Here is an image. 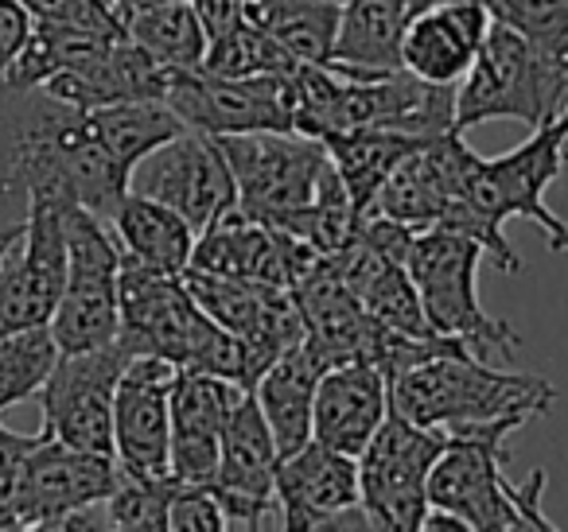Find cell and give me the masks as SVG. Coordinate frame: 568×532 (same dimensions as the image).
Masks as SVG:
<instances>
[{
    "label": "cell",
    "instance_id": "obj_1",
    "mask_svg": "<svg viewBox=\"0 0 568 532\" xmlns=\"http://www.w3.org/2000/svg\"><path fill=\"white\" fill-rule=\"evenodd\" d=\"M557 389L541 374L490 369L471 346L436 354L389 381V408L425 428H475L495 420H537L552 412Z\"/></svg>",
    "mask_w": 568,
    "mask_h": 532
},
{
    "label": "cell",
    "instance_id": "obj_2",
    "mask_svg": "<svg viewBox=\"0 0 568 532\" xmlns=\"http://www.w3.org/2000/svg\"><path fill=\"white\" fill-rule=\"evenodd\" d=\"M521 420L475 423V428L448 431V447L433 462L428 474V509L456 516L464 529L479 532H510V529H541L552 532L557 521L541 509V493L549 474L534 470L526 482L506 478V439Z\"/></svg>",
    "mask_w": 568,
    "mask_h": 532
},
{
    "label": "cell",
    "instance_id": "obj_3",
    "mask_svg": "<svg viewBox=\"0 0 568 532\" xmlns=\"http://www.w3.org/2000/svg\"><path fill=\"white\" fill-rule=\"evenodd\" d=\"M121 330L118 338L133 354H156L180 369H206L250 389V358L242 338L222 330L183 284V273H156L121 253L118 273Z\"/></svg>",
    "mask_w": 568,
    "mask_h": 532
},
{
    "label": "cell",
    "instance_id": "obj_4",
    "mask_svg": "<svg viewBox=\"0 0 568 532\" xmlns=\"http://www.w3.org/2000/svg\"><path fill=\"white\" fill-rule=\"evenodd\" d=\"M568 105V66L537 55L518 32L490 20L475 63L456 82V129L521 121L537 129Z\"/></svg>",
    "mask_w": 568,
    "mask_h": 532
},
{
    "label": "cell",
    "instance_id": "obj_5",
    "mask_svg": "<svg viewBox=\"0 0 568 532\" xmlns=\"http://www.w3.org/2000/svg\"><path fill=\"white\" fill-rule=\"evenodd\" d=\"M560 175H568V105L552 121L537 125L518 149L503 156L475 152L464 172L459 203L498 226L506 218H526L549 237L552 253H568V222L557 218L545 203Z\"/></svg>",
    "mask_w": 568,
    "mask_h": 532
},
{
    "label": "cell",
    "instance_id": "obj_6",
    "mask_svg": "<svg viewBox=\"0 0 568 532\" xmlns=\"http://www.w3.org/2000/svg\"><path fill=\"white\" fill-rule=\"evenodd\" d=\"M483 257L487 253H483V245L475 237L433 226L417 234L409 257H405V273H409L413 288H417L420 311H425L428 327L436 335L459 338L475 354L498 350L510 358L521 342L518 330L483 311L479 291H475Z\"/></svg>",
    "mask_w": 568,
    "mask_h": 532
},
{
    "label": "cell",
    "instance_id": "obj_7",
    "mask_svg": "<svg viewBox=\"0 0 568 532\" xmlns=\"http://www.w3.org/2000/svg\"><path fill=\"white\" fill-rule=\"evenodd\" d=\"M448 439L444 428L413 423L389 408L358 454V513L366 529L420 532L428 516V474Z\"/></svg>",
    "mask_w": 568,
    "mask_h": 532
},
{
    "label": "cell",
    "instance_id": "obj_8",
    "mask_svg": "<svg viewBox=\"0 0 568 532\" xmlns=\"http://www.w3.org/2000/svg\"><path fill=\"white\" fill-rule=\"evenodd\" d=\"M67 284L51 315V335L59 354L94 350L121 330V245L113 226L87 206H67Z\"/></svg>",
    "mask_w": 568,
    "mask_h": 532
},
{
    "label": "cell",
    "instance_id": "obj_9",
    "mask_svg": "<svg viewBox=\"0 0 568 532\" xmlns=\"http://www.w3.org/2000/svg\"><path fill=\"white\" fill-rule=\"evenodd\" d=\"M230 175H234L237 211L281 229L316 198L327 149L301 133H226L214 136Z\"/></svg>",
    "mask_w": 568,
    "mask_h": 532
},
{
    "label": "cell",
    "instance_id": "obj_10",
    "mask_svg": "<svg viewBox=\"0 0 568 532\" xmlns=\"http://www.w3.org/2000/svg\"><path fill=\"white\" fill-rule=\"evenodd\" d=\"M164 102L187 129L206 136L226 133H296V86L288 74H250V79H214L206 71L168 74Z\"/></svg>",
    "mask_w": 568,
    "mask_h": 532
},
{
    "label": "cell",
    "instance_id": "obj_11",
    "mask_svg": "<svg viewBox=\"0 0 568 532\" xmlns=\"http://www.w3.org/2000/svg\"><path fill=\"white\" fill-rule=\"evenodd\" d=\"M129 358L133 350L121 338L94 350L59 354L51 377L36 392L43 412L40 431L82 451L113 454V392Z\"/></svg>",
    "mask_w": 568,
    "mask_h": 532
},
{
    "label": "cell",
    "instance_id": "obj_12",
    "mask_svg": "<svg viewBox=\"0 0 568 532\" xmlns=\"http://www.w3.org/2000/svg\"><path fill=\"white\" fill-rule=\"evenodd\" d=\"M118 459L113 454L82 451L63 439L40 431L28 447L17 485L20 529H67L71 516L94 509L118 485Z\"/></svg>",
    "mask_w": 568,
    "mask_h": 532
},
{
    "label": "cell",
    "instance_id": "obj_13",
    "mask_svg": "<svg viewBox=\"0 0 568 532\" xmlns=\"http://www.w3.org/2000/svg\"><path fill=\"white\" fill-rule=\"evenodd\" d=\"M67 206L28 198L24 234L0 265V335L51 323L67 284Z\"/></svg>",
    "mask_w": 568,
    "mask_h": 532
},
{
    "label": "cell",
    "instance_id": "obj_14",
    "mask_svg": "<svg viewBox=\"0 0 568 532\" xmlns=\"http://www.w3.org/2000/svg\"><path fill=\"white\" fill-rule=\"evenodd\" d=\"M129 191L172 206L195 229V237L237 203L234 175H230L219 144L214 136L195 133V129H183L180 136L149 152L129 172Z\"/></svg>",
    "mask_w": 568,
    "mask_h": 532
},
{
    "label": "cell",
    "instance_id": "obj_15",
    "mask_svg": "<svg viewBox=\"0 0 568 532\" xmlns=\"http://www.w3.org/2000/svg\"><path fill=\"white\" fill-rule=\"evenodd\" d=\"M276 462H281L276 439L261 416L257 397L245 389L222 428L219 467L211 478V490L226 509L230 529H261V524L281 529V509L273 493Z\"/></svg>",
    "mask_w": 568,
    "mask_h": 532
},
{
    "label": "cell",
    "instance_id": "obj_16",
    "mask_svg": "<svg viewBox=\"0 0 568 532\" xmlns=\"http://www.w3.org/2000/svg\"><path fill=\"white\" fill-rule=\"evenodd\" d=\"M320 257H324V253L304 245L301 237L284 234V229H276V226H265V222H257V218H245L237 206H230L226 214H219V218L195 237L187 268L293 291L296 280H301Z\"/></svg>",
    "mask_w": 568,
    "mask_h": 532
},
{
    "label": "cell",
    "instance_id": "obj_17",
    "mask_svg": "<svg viewBox=\"0 0 568 532\" xmlns=\"http://www.w3.org/2000/svg\"><path fill=\"white\" fill-rule=\"evenodd\" d=\"M180 366L156 358V354H133L121 369L118 392H113V459L129 474L172 478L168 470V436L172 416L168 397Z\"/></svg>",
    "mask_w": 568,
    "mask_h": 532
},
{
    "label": "cell",
    "instance_id": "obj_18",
    "mask_svg": "<svg viewBox=\"0 0 568 532\" xmlns=\"http://www.w3.org/2000/svg\"><path fill=\"white\" fill-rule=\"evenodd\" d=\"M276 509L281 529H343L358 516V459L308 439L276 462Z\"/></svg>",
    "mask_w": 568,
    "mask_h": 532
},
{
    "label": "cell",
    "instance_id": "obj_19",
    "mask_svg": "<svg viewBox=\"0 0 568 532\" xmlns=\"http://www.w3.org/2000/svg\"><path fill=\"white\" fill-rule=\"evenodd\" d=\"M242 385L226 381L206 369H180L168 397L172 436H168V470L175 482L211 485L219 467V443L230 412H234Z\"/></svg>",
    "mask_w": 568,
    "mask_h": 532
},
{
    "label": "cell",
    "instance_id": "obj_20",
    "mask_svg": "<svg viewBox=\"0 0 568 532\" xmlns=\"http://www.w3.org/2000/svg\"><path fill=\"white\" fill-rule=\"evenodd\" d=\"M490 32L487 0H436L409 17L402 35V66L420 82L456 86Z\"/></svg>",
    "mask_w": 568,
    "mask_h": 532
},
{
    "label": "cell",
    "instance_id": "obj_21",
    "mask_svg": "<svg viewBox=\"0 0 568 532\" xmlns=\"http://www.w3.org/2000/svg\"><path fill=\"white\" fill-rule=\"evenodd\" d=\"M389 416V377L374 361H343L320 374L312 400V439L332 451L363 454Z\"/></svg>",
    "mask_w": 568,
    "mask_h": 532
},
{
    "label": "cell",
    "instance_id": "obj_22",
    "mask_svg": "<svg viewBox=\"0 0 568 532\" xmlns=\"http://www.w3.org/2000/svg\"><path fill=\"white\" fill-rule=\"evenodd\" d=\"M320 374H324V361L316 358V350L308 342H296L276 354L253 381L250 392L257 397L281 454H293L312 439V400H316Z\"/></svg>",
    "mask_w": 568,
    "mask_h": 532
},
{
    "label": "cell",
    "instance_id": "obj_23",
    "mask_svg": "<svg viewBox=\"0 0 568 532\" xmlns=\"http://www.w3.org/2000/svg\"><path fill=\"white\" fill-rule=\"evenodd\" d=\"M425 136L405 133V129L389 125H355V129H332L320 136V144L327 149V160L339 172L343 187L351 191L358 214H366L378 198L382 183L397 172L405 156L413 149H420Z\"/></svg>",
    "mask_w": 568,
    "mask_h": 532
},
{
    "label": "cell",
    "instance_id": "obj_24",
    "mask_svg": "<svg viewBox=\"0 0 568 532\" xmlns=\"http://www.w3.org/2000/svg\"><path fill=\"white\" fill-rule=\"evenodd\" d=\"M110 226L129 260L172 276L187 273L191 249H195V229L172 206L129 191L118 203V211L110 214Z\"/></svg>",
    "mask_w": 568,
    "mask_h": 532
},
{
    "label": "cell",
    "instance_id": "obj_25",
    "mask_svg": "<svg viewBox=\"0 0 568 532\" xmlns=\"http://www.w3.org/2000/svg\"><path fill=\"white\" fill-rule=\"evenodd\" d=\"M413 0H343L332 63L351 71H402V35Z\"/></svg>",
    "mask_w": 568,
    "mask_h": 532
},
{
    "label": "cell",
    "instance_id": "obj_26",
    "mask_svg": "<svg viewBox=\"0 0 568 532\" xmlns=\"http://www.w3.org/2000/svg\"><path fill=\"white\" fill-rule=\"evenodd\" d=\"M339 9L335 0H245V17L296 63H332Z\"/></svg>",
    "mask_w": 568,
    "mask_h": 532
},
{
    "label": "cell",
    "instance_id": "obj_27",
    "mask_svg": "<svg viewBox=\"0 0 568 532\" xmlns=\"http://www.w3.org/2000/svg\"><path fill=\"white\" fill-rule=\"evenodd\" d=\"M90 133L98 136L105 152L118 160L125 172H133L149 152H156L160 144H168L172 136H180L183 121L175 117V110L160 98H133V102H113L102 110H90Z\"/></svg>",
    "mask_w": 568,
    "mask_h": 532
},
{
    "label": "cell",
    "instance_id": "obj_28",
    "mask_svg": "<svg viewBox=\"0 0 568 532\" xmlns=\"http://www.w3.org/2000/svg\"><path fill=\"white\" fill-rule=\"evenodd\" d=\"M125 35L164 66H180V71L203 66L206 32L199 24V12L191 9V0H164V4L133 12V17H125Z\"/></svg>",
    "mask_w": 568,
    "mask_h": 532
},
{
    "label": "cell",
    "instance_id": "obj_29",
    "mask_svg": "<svg viewBox=\"0 0 568 532\" xmlns=\"http://www.w3.org/2000/svg\"><path fill=\"white\" fill-rule=\"evenodd\" d=\"M59 361L51 327H24L0 335V412L20 400L36 397Z\"/></svg>",
    "mask_w": 568,
    "mask_h": 532
},
{
    "label": "cell",
    "instance_id": "obj_30",
    "mask_svg": "<svg viewBox=\"0 0 568 532\" xmlns=\"http://www.w3.org/2000/svg\"><path fill=\"white\" fill-rule=\"evenodd\" d=\"M296 66L293 55H284L250 17L237 20L230 32L206 43V55L199 71L214 74V79H250V74H288Z\"/></svg>",
    "mask_w": 568,
    "mask_h": 532
},
{
    "label": "cell",
    "instance_id": "obj_31",
    "mask_svg": "<svg viewBox=\"0 0 568 532\" xmlns=\"http://www.w3.org/2000/svg\"><path fill=\"white\" fill-rule=\"evenodd\" d=\"M487 9L537 55L568 66V0H487Z\"/></svg>",
    "mask_w": 568,
    "mask_h": 532
},
{
    "label": "cell",
    "instance_id": "obj_32",
    "mask_svg": "<svg viewBox=\"0 0 568 532\" xmlns=\"http://www.w3.org/2000/svg\"><path fill=\"white\" fill-rule=\"evenodd\" d=\"M175 478H144L121 470L118 485L102 501L105 529H168V501H172Z\"/></svg>",
    "mask_w": 568,
    "mask_h": 532
},
{
    "label": "cell",
    "instance_id": "obj_33",
    "mask_svg": "<svg viewBox=\"0 0 568 532\" xmlns=\"http://www.w3.org/2000/svg\"><path fill=\"white\" fill-rule=\"evenodd\" d=\"M32 12L36 24H59V28H87L121 40L125 35V17L113 0H20Z\"/></svg>",
    "mask_w": 568,
    "mask_h": 532
},
{
    "label": "cell",
    "instance_id": "obj_34",
    "mask_svg": "<svg viewBox=\"0 0 568 532\" xmlns=\"http://www.w3.org/2000/svg\"><path fill=\"white\" fill-rule=\"evenodd\" d=\"M168 529L172 532H222L226 524V509H222L219 493L211 485H187L175 482L172 501H168Z\"/></svg>",
    "mask_w": 568,
    "mask_h": 532
},
{
    "label": "cell",
    "instance_id": "obj_35",
    "mask_svg": "<svg viewBox=\"0 0 568 532\" xmlns=\"http://www.w3.org/2000/svg\"><path fill=\"white\" fill-rule=\"evenodd\" d=\"M32 28H36L32 12L20 0H0V90H4V79H9L17 55L24 51Z\"/></svg>",
    "mask_w": 568,
    "mask_h": 532
},
{
    "label": "cell",
    "instance_id": "obj_36",
    "mask_svg": "<svg viewBox=\"0 0 568 532\" xmlns=\"http://www.w3.org/2000/svg\"><path fill=\"white\" fill-rule=\"evenodd\" d=\"M191 9L199 12V24L206 32V43H211L245 17V0H191Z\"/></svg>",
    "mask_w": 568,
    "mask_h": 532
},
{
    "label": "cell",
    "instance_id": "obj_37",
    "mask_svg": "<svg viewBox=\"0 0 568 532\" xmlns=\"http://www.w3.org/2000/svg\"><path fill=\"white\" fill-rule=\"evenodd\" d=\"M24 234V218L17 222H0V265H4V257H9V249L17 245V237Z\"/></svg>",
    "mask_w": 568,
    "mask_h": 532
},
{
    "label": "cell",
    "instance_id": "obj_38",
    "mask_svg": "<svg viewBox=\"0 0 568 532\" xmlns=\"http://www.w3.org/2000/svg\"><path fill=\"white\" fill-rule=\"evenodd\" d=\"M113 4H118L121 17H133V12L152 9V4H164V0H113Z\"/></svg>",
    "mask_w": 568,
    "mask_h": 532
}]
</instances>
